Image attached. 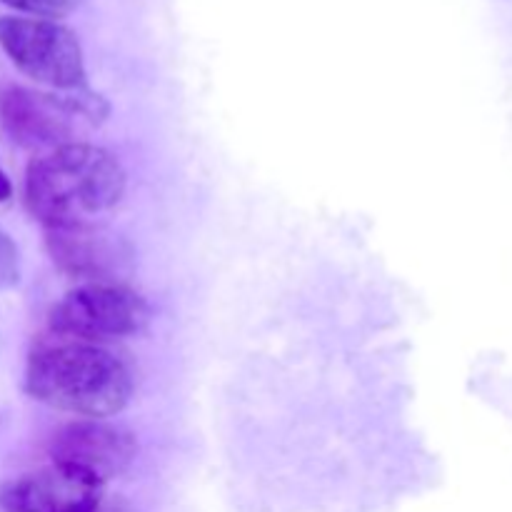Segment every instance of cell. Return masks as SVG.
<instances>
[{
    "label": "cell",
    "mask_w": 512,
    "mask_h": 512,
    "mask_svg": "<svg viewBox=\"0 0 512 512\" xmlns=\"http://www.w3.org/2000/svg\"><path fill=\"white\" fill-rule=\"evenodd\" d=\"M125 170L105 148L68 143L33 160L25 173V203L45 228L88 223L120 203Z\"/></svg>",
    "instance_id": "7a4b0ae2"
},
{
    "label": "cell",
    "mask_w": 512,
    "mask_h": 512,
    "mask_svg": "<svg viewBox=\"0 0 512 512\" xmlns=\"http://www.w3.org/2000/svg\"><path fill=\"white\" fill-rule=\"evenodd\" d=\"M13 198V183H10L8 173L0 168V203H8Z\"/></svg>",
    "instance_id": "8fae6325"
},
{
    "label": "cell",
    "mask_w": 512,
    "mask_h": 512,
    "mask_svg": "<svg viewBox=\"0 0 512 512\" xmlns=\"http://www.w3.org/2000/svg\"><path fill=\"white\" fill-rule=\"evenodd\" d=\"M0 3L10 5V8L20 10V13H28L33 18H45V20H55V18H65L73 10H78V5L83 0H0Z\"/></svg>",
    "instance_id": "9c48e42d"
},
{
    "label": "cell",
    "mask_w": 512,
    "mask_h": 512,
    "mask_svg": "<svg viewBox=\"0 0 512 512\" xmlns=\"http://www.w3.org/2000/svg\"><path fill=\"white\" fill-rule=\"evenodd\" d=\"M150 308L138 293L113 283H88L65 295L50 313L55 338L103 345L148 325Z\"/></svg>",
    "instance_id": "277c9868"
},
{
    "label": "cell",
    "mask_w": 512,
    "mask_h": 512,
    "mask_svg": "<svg viewBox=\"0 0 512 512\" xmlns=\"http://www.w3.org/2000/svg\"><path fill=\"white\" fill-rule=\"evenodd\" d=\"M135 438L125 428L105 420L83 418L65 425L50 443L55 465L88 473L90 478L108 483L123 473L135 458Z\"/></svg>",
    "instance_id": "8992f818"
},
{
    "label": "cell",
    "mask_w": 512,
    "mask_h": 512,
    "mask_svg": "<svg viewBox=\"0 0 512 512\" xmlns=\"http://www.w3.org/2000/svg\"><path fill=\"white\" fill-rule=\"evenodd\" d=\"M105 483L88 473L50 465L0 485V512H95Z\"/></svg>",
    "instance_id": "5b68a950"
},
{
    "label": "cell",
    "mask_w": 512,
    "mask_h": 512,
    "mask_svg": "<svg viewBox=\"0 0 512 512\" xmlns=\"http://www.w3.org/2000/svg\"><path fill=\"white\" fill-rule=\"evenodd\" d=\"M25 385L35 400L50 408L103 420L128 405L133 373L105 345L55 338L33 350Z\"/></svg>",
    "instance_id": "6da1fadb"
},
{
    "label": "cell",
    "mask_w": 512,
    "mask_h": 512,
    "mask_svg": "<svg viewBox=\"0 0 512 512\" xmlns=\"http://www.w3.org/2000/svg\"><path fill=\"white\" fill-rule=\"evenodd\" d=\"M48 253L53 263L70 278L103 283L118 263V248L105 233L90 223L48 228Z\"/></svg>",
    "instance_id": "ba28073f"
},
{
    "label": "cell",
    "mask_w": 512,
    "mask_h": 512,
    "mask_svg": "<svg viewBox=\"0 0 512 512\" xmlns=\"http://www.w3.org/2000/svg\"><path fill=\"white\" fill-rule=\"evenodd\" d=\"M73 115L65 98L35 93L18 85H10L0 93V123L23 148H48L50 153L60 145L73 143V128L68 120Z\"/></svg>",
    "instance_id": "52a82bcc"
},
{
    "label": "cell",
    "mask_w": 512,
    "mask_h": 512,
    "mask_svg": "<svg viewBox=\"0 0 512 512\" xmlns=\"http://www.w3.org/2000/svg\"><path fill=\"white\" fill-rule=\"evenodd\" d=\"M0 45L15 68L58 90L85 88V60L73 30L45 18H0Z\"/></svg>",
    "instance_id": "3957f363"
},
{
    "label": "cell",
    "mask_w": 512,
    "mask_h": 512,
    "mask_svg": "<svg viewBox=\"0 0 512 512\" xmlns=\"http://www.w3.org/2000/svg\"><path fill=\"white\" fill-rule=\"evenodd\" d=\"M20 278V253L8 233L0 228V290H8Z\"/></svg>",
    "instance_id": "30bf717a"
}]
</instances>
